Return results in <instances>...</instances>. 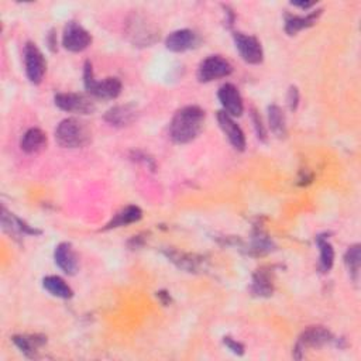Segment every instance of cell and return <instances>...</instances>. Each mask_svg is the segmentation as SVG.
<instances>
[{"mask_svg": "<svg viewBox=\"0 0 361 361\" xmlns=\"http://www.w3.org/2000/svg\"><path fill=\"white\" fill-rule=\"evenodd\" d=\"M205 123V110L191 105L179 109L169 123V137L176 144L194 142L201 134Z\"/></svg>", "mask_w": 361, "mask_h": 361, "instance_id": "1", "label": "cell"}, {"mask_svg": "<svg viewBox=\"0 0 361 361\" xmlns=\"http://www.w3.org/2000/svg\"><path fill=\"white\" fill-rule=\"evenodd\" d=\"M124 33L134 47H151L160 40L157 24L150 16L140 12H134L127 17Z\"/></svg>", "mask_w": 361, "mask_h": 361, "instance_id": "2", "label": "cell"}, {"mask_svg": "<svg viewBox=\"0 0 361 361\" xmlns=\"http://www.w3.org/2000/svg\"><path fill=\"white\" fill-rule=\"evenodd\" d=\"M56 140L64 149H82L92 140V131L85 121L68 117L57 126Z\"/></svg>", "mask_w": 361, "mask_h": 361, "instance_id": "3", "label": "cell"}, {"mask_svg": "<svg viewBox=\"0 0 361 361\" xmlns=\"http://www.w3.org/2000/svg\"><path fill=\"white\" fill-rule=\"evenodd\" d=\"M83 83H85V89L87 90V94L90 96H94L96 99H103V101L116 99L121 94V87H123L120 79L115 76L96 81L90 61H86L83 67Z\"/></svg>", "mask_w": 361, "mask_h": 361, "instance_id": "4", "label": "cell"}, {"mask_svg": "<svg viewBox=\"0 0 361 361\" xmlns=\"http://www.w3.org/2000/svg\"><path fill=\"white\" fill-rule=\"evenodd\" d=\"M332 343L339 346V339H336L328 329L322 326H310L306 330H303L302 335L299 336L294 347V357L301 360L303 357L305 350L319 349Z\"/></svg>", "mask_w": 361, "mask_h": 361, "instance_id": "5", "label": "cell"}, {"mask_svg": "<svg viewBox=\"0 0 361 361\" xmlns=\"http://www.w3.org/2000/svg\"><path fill=\"white\" fill-rule=\"evenodd\" d=\"M24 67L28 81L34 85L41 83L45 71H47V61H45L42 53L38 50L34 42H27L24 45Z\"/></svg>", "mask_w": 361, "mask_h": 361, "instance_id": "6", "label": "cell"}, {"mask_svg": "<svg viewBox=\"0 0 361 361\" xmlns=\"http://www.w3.org/2000/svg\"><path fill=\"white\" fill-rule=\"evenodd\" d=\"M232 72L233 67L228 60L220 56H210L201 62L198 68V79L199 82L206 83L229 76Z\"/></svg>", "mask_w": 361, "mask_h": 361, "instance_id": "7", "label": "cell"}, {"mask_svg": "<svg viewBox=\"0 0 361 361\" xmlns=\"http://www.w3.org/2000/svg\"><path fill=\"white\" fill-rule=\"evenodd\" d=\"M56 106L67 113L75 115H92L96 109L92 98L82 94H58L54 98Z\"/></svg>", "mask_w": 361, "mask_h": 361, "instance_id": "8", "label": "cell"}, {"mask_svg": "<svg viewBox=\"0 0 361 361\" xmlns=\"http://www.w3.org/2000/svg\"><path fill=\"white\" fill-rule=\"evenodd\" d=\"M90 42H92V35L79 23L69 22L65 26L62 34V45L65 50L71 53H82L89 47Z\"/></svg>", "mask_w": 361, "mask_h": 361, "instance_id": "9", "label": "cell"}, {"mask_svg": "<svg viewBox=\"0 0 361 361\" xmlns=\"http://www.w3.org/2000/svg\"><path fill=\"white\" fill-rule=\"evenodd\" d=\"M233 40L236 44V50L239 51L240 57L247 64H261L264 60V51L261 47V42L254 35H247L243 33H235Z\"/></svg>", "mask_w": 361, "mask_h": 361, "instance_id": "10", "label": "cell"}, {"mask_svg": "<svg viewBox=\"0 0 361 361\" xmlns=\"http://www.w3.org/2000/svg\"><path fill=\"white\" fill-rule=\"evenodd\" d=\"M217 98L220 105L223 106V112L228 113L232 117H239L244 112L243 98L239 92V89L233 83H224L220 86Z\"/></svg>", "mask_w": 361, "mask_h": 361, "instance_id": "11", "label": "cell"}, {"mask_svg": "<svg viewBox=\"0 0 361 361\" xmlns=\"http://www.w3.org/2000/svg\"><path fill=\"white\" fill-rule=\"evenodd\" d=\"M201 42L199 35L190 28L176 30L165 38V47L172 53H185L196 49Z\"/></svg>", "mask_w": 361, "mask_h": 361, "instance_id": "12", "label": "cell"}, {"mask_svg": "<svg viewBox=\"0 0 361 361\" xmlns=\"http://www.w3.org/2000/svg\"><path fill=\"white\" fill-rule=\"evenodd\" d=\"M217 121H219L220 128L226 134V137L229 139L230 144L236 150L243 151L246 149V135H244L243 130L240 128V126L233 120V117L229 116L228 113H224L223 110H220V112H217Z\"/></svg>", "mask_w": 361, "mask_h": 361, "instance_id": "13", "label": "cell"}, {"mask_svg": "<svg viewBox=\"0 0 361 361\" xmlns=\"http://www.w3.org/2000/svg\"><path fill=\"white\" fill-rule=\"evenodd\" d=\"M164 254L171 262H174L178 268L187 271V273H199V271L205 269V258L201 255L183 253L174 249L164 250Z\"/></svg>", "mask_w": 361, "mask_h": 361, "instance_id": "14", "label": "cell"}, {"mask_svg": "<svg viewBox=\"0 0 361 361\" xmlns=\"http://www.w3.org/2000/svg\"><path fill=\"white\" fill-rule=\"evenodd\" d=\"M2 224L5 232H8L13 237L20 236H40L42 232L33 228L28 223L22 220L20 217L15 216L13 213L8 212L6 208L2 209Z\"/></svg>", "mask_w": 361, "mask_h": 361, "instance_id": "15", "label": "cell"}, {"mask_svg": "<svg viewBox=\"0 0 361 361\" xmlns=\"http://www.w3.org/2000/svg\"><path fill=\"white\" fill-rule=\"evenodd\" d=\"M139 119V110L134 105H119L105 113V120L115 127H127Z\"/></svg>", "mask_w": 361, "mask_h": 361, "instance_id": "16", "label": "cell"}, {"mask_svg": "<svg viewBox=\"0 0 361 361\" xmlns=\"http://www.w3.org/2000/svg\"><path fill=\"white\" fill-rule=\"evenodd\" d=\"M56 264L68 276H75L79 268V261L75 250L69 243H60L54 251Z\"/></svg>", "mask_w": 361, "mask_h": 361, "instance_id": "17", "label": "cell"}, {"mask_svg": "<svg viewBox=\"0 0 361 361\" xmlns=\"http://www.w3.org/2000/svg\"><path fill=\"white\" fill-rule=\"evenodd\" d=\"M20 147L27 154H37L47 147V134L41 128H28L22 137Z\"/></svg>", "mask_w": 361, "mask_h": 361, "instance_id": "18", "label": "cell"}, {"mask_svg": "<svg viewBox=\"0 0 361 361\" xmlns=\"http://www.w3.org/2000/svg\"><path fill=\"white\" fill-rule=\"evenodd\" d=\"M12 340L28 358H35L40 349L47 343V337L44 335H16Z\"/></svg>", "mask_w": 361, "mask_h": 361, "instance_id": "19", "label": "cell"}, {"mask_svg": "<svg viewBox=\"0 0 361 361\" xmlns=\"http://www.w3.org/2000/svg\"><path fill=\"white\" fill-rule=\"evenodd\" d=\"M322 9H318L314 12L308 13L306 16H294V15H285V31L288 35H296L303 28L312 27L316 22L322 16Z\"/></svg>", "mask_w": 361, "mask_h": 361, "instance_id": "20", "label": "cell"}, {"mask_svg": "<svg viewBox=\"0 0 361 361\" xmlns=\"http://www.w3.org/2000/svg\"><path fill=\"white\" fill-rule=\"evenodd\" d=\"M142 217H143V210L139 206H134V205L126 206L110 219V221L105 226V230L123 228V226H128L131 223L142 220Z\"/></svg>", "mask_w": 361, "mask_h": 361, "instance_id": "21", "label": "cell"}, {"mask_svg": "<svg viewBox=\"0 0 361 361\" xmlns=\"http://www.w3.org/2000/svg\"><path fill=\"white\" fill-rule=\"evenodd\" d=\"M250 291L254 296H258V298H269L271 295H273L274 283H273V277H271V274H269V271H267L265 268H261L257 271V273L253 276Z\"/></svg>", "mask_w": 361, "mask_h": 361, "instance_id": "22", "label": "cell"}, {"mask_svg": "<svg viewBox=\"0 0 361 361\" xmlns=\"http://www.w3.org/2000/svg\"><path fill=\"white\" fill-rule=\"evenodd\" d=\"M44 289L50 292L53 296L61 298V299H69L74 295L72 288L58 276H49L42 280Z\"/></svg>", "mask_w": 361, "mask_h": 361, "instance_id": "23", "label": "cell"}, {"mask_svg": "<svg viewBox=\"0 0 361 361\" xmlns=\"http://www.w3.org/2000/svg\"><path fill=\"white\" fill-rule=\"evenodd\" d=\"M268 121L271 131H273L278 139H283L287 135V121H285V115L283 109L277 105L268 106Z\"/></svg>", "mask_w": 361, "mask_h": 361, "instance_id": "24", "label": "cell"}, {"mask_svg": "<svg viewBox=\"0 0 361 361\" xmlns=\"http://www.w3.org/2000/svg\"><path fill=\"white\" fill-rule=\"evenodd\" d=\"M316 244L321 251V260H319V268L322 273H329L335 262V250L333 246L329 243V240L325 236L316 237Z\"/></svg>", "mask_w": 361, "mask_h": 361, "instance_id": "25", "label": "cell"}, {"mask_svg": "<svg viewBox=\"0 0 361 361\" xmlns=\"http://www.w3.org/2000/svg\"><path fill=\"white\" fill-rule=\"evenodd\" d=\"M344 264L349 269L350 277L357 281L358 274H360V264H361V251H360V244H354L349 247L344 255Z\"/></svg>", "mask_w": 361, "mask_h": 361, "instance_id": "26", "label": "cell"}, {"mask_svg": "<svg viewBox=\"0 0 361 361\" xmlns=\"http://www.w3.org/2000/svg\"><path fill=\"white\" fill-rule=\"evenodd\" d=\"M250 115H251V121H253V124H254V130H255V134H257L258 140L267 142V130H265V127H264V124H262V120H261L260 115L257 113L255 109H251V113H250Z\"/></svg>", "mask_w": 361, "mask_h": 361, "instance_id": "27", "label": "cell"}, {"mask_svg": "<svg viewBox=\"0 0 361 361\" xmlns=\"http://www.w3.org/2000/svg\"><path fill=\"white\" fill-rule=\"evenodd\" d=\"M223 344L228 347L233 354H236V355H243L244 354V346L240 342L232 339L230 336H224L223 337Z\"/></svg>", "mask_w": 361, "mask_h": 361, "instance_id": "28", "label": "cell"}, {"mask_svg": "<svg viewBox=\"0 0 361 361\" xmlns=\"http://www.w3.org/2000/svg\"><path fill=\"white\" fill-rule=\"evenodd\" d=\"M287 102H288V106H289V109L292 112H295L298 109V105H299V90H298L296 86H291L289 87Z\"/></svg>", "mask_w": 361, "mask_h": 361, "instance_id": "29", "label": "cell"}, {"mask_svg": "<svg viewBox=\"0 0 361 361\" xmlns=\"http://www.w3.org/2000/svg\"><path fill=\"white\" fill-rule=\"evenodd\" d=\"M47 44H49V49L51 51H57V34L56 30H51L47 35Z\"/></svg>", "mask_w": 361, "mask_h": 361, "instance_id": "30", "label": "cell"}, {"mask_svg": "<svg viewBox=\"0 0 361 361\" xmlns=\"http://www.w3.org/2000/svg\"><path fill=\"white\" fill-rule=\"evenodd\" d=\"M312 179H313L312 174H309V175H308V171H302V174H301V178H299V185H306V184L312 183Z\"/></svg>", "mask_w": 361, "mask_h": 361, "instance_id": "31", "label": "cell"}, {"mask_svg": "<svg viewBox=\"0 0 361 361\" xmlns=\"http://www.w3.org/2000/svg\"><path fill=\"white\" fill-rule=\"evenodd\" d=\"M291 5L296 6V8H301L303 10H308V9L314 6V2H291Z\"/></svg>", "mask_w": 361, "mask_h": 361, "instance_id": "32", "label": "cell"}, {"mask_svg": "<svg viewBox=\"0 0 361 361\" xmlns=\"http://www.w3.org/2000/svg\"><path fill=\"white\" fill-rule=\"evenodd\" d=\"M157 296L161 299V302H162L164 305H168V303L171 302V298H169V294H168V292H164V291L157 292Z\"/></svg>", "mask_w": 361, "mask_h": 361, "instance_id": "33", "label": "cell"}]
</instances>
